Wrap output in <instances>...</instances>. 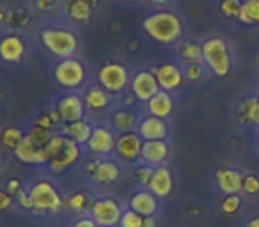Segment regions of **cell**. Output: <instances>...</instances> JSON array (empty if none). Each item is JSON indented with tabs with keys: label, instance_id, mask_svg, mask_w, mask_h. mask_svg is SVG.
<instances>
[{
	"label": "cell",
	"instance_id": "cell-25",
	"mask_svg": "<svg viewBox=\"0 0 259 227\" xmlns=\"http://www.w3.org/2000/svg\"><path fill=\"white\" fill-rule=\"evenodd\" d=\"M174 105H176L174 94L167 93V90H160L158 94H155V96L142 107V112L151 114V116H155V117H160V119H169L174 112Z\"/></svg>",
	"mask_w": 259,
	"mask_h": 227
},
{
	"label": "cell",
	"instance_id": "cell-1",
	"mask_svg": "<svg viewBox=\"0 0 259 227\" xmlns=\"http://www.w3.org/2000/svg\"><path fill=\"white\" fill-rule=\"evenodd\" d=\"M29 215L39 220H55L66 213V194L52 176H36L25 183Z\"/></svg>",
	"mask_w": 259,
	"mask_h": 227
},
{
	"label": "cell",
	"instance_id": "cell-13",
	"mask_svg": "<svg viewBox=\"0 0 259 227\" xmlns=\"http://www.w3.org/2000/svg\"><path fill=\"white\" fill-rule=\"evenodd\" d=\"M153 73L156 75V80L160 83V89L162 90H167V93H176L183 87L185 80V69H183V64L178 61H160L156 62L155 66H151Z\"/></svg>",
	"mask_w": 259,
	"mask_h": 227
},
{
	"label": "cell",
	"instance_id": "cell-20",
	"mask_svg": "<svg viewBox=\"0 0 259 227\" xmlns=\"http://www.w3.org/2000/svg\"><path fill=\"white\" fill-rule=\"evenodd\" d=\"M137 133L142 137V141H169L170 124L167 119H160V117L142 112L137 126Z\"/></svg>",
	"mask_w": 259,
	"mask_h": 227
},
{
	"label": "cell",
	"instance_id": "cell-45",
	"mask_svg": "<svg viewBox=\"0 0 259 227\" xmlns=\"http://www.w3.org/2000/svg\"><path fill=\"white\" fill-rule=\"evenodd\" d=\"M69 227H100V225L89 215H85V216H78V218H73Z\"/></svg>",
	"mask_w": 259,
	"mask_h": 227
},
{
	"label": "cell",
	"instance_id": "cell-15",
	"mask_svg": "<svg viewBox=\"0 0 259 227\" xmlns=\"http://www.w3.org/2000/svg\"><path fill=\"white\" fill-rule=\"evenodd\" d=\"M85 158V151L83 146H78L75 142L68 141L66 146L62 148V151L57 156H54L52 160H48L47 167L50 176H62V174L69 172L71 169H75L78 163H82V160Z\"/></svg>",
	"mask_w": 259,
	"mask_h": 227
},
{
	"label": "cell",
	"instance_id": "cell-14",
	"mask_svg": "<svg viewBox=\"0 0 259 227\" xmlns=\"http://www.w3.org/2000/svg\"><path fill=\"white\" fill-rule=\"evenodd\" d=\"M130 93L137 98L139 103L144 107L149 100H151L155 94H158L160 83L156 80V75L153 73L151 68H137L134 69V75L130 80Z\"/></svg>",
	"mask_w": 259,
	"mask_h": 227
},
{
	"label": "cell",
	"instance_id": "cell-34",
	"mask_svg": "<svg viewBox=\"0 0 259 227\" xmlns=\"http://www.w3.org/2000/svg\"><path fill=\"white\" fill-rule=\"evenodd\" d=\"M66 142H68V139H66L61 131H59V130L54 131V133H52V137L48 139V142L45 144V153H47L48 160H52L54 156H57L59 153L62 151V148L66 146Z\"/></svg>",
	"mask_w": 259,
	"mask_h": 227
},
{
	"label": "cell",
	"instance_id": "cell-23",
	"mask_svg": "<svg viewBox=\"0 0 259 227\" xmlns=\"http://www.w3.org/2000/svg\"><path fill=\"white\" fill-rule=\"evenodd\" d=\"M174 187H176V179H174V172L169 165H160L153 169L148 190L153 192L160 201L169 199L174 192Z\"/></svg>",
	"mask_w": 259,
	"mask_h": 227
},
{
	"label": "cell",
	"instance_id": "cell-37",
	"mask_svg": "<svg viewBox=\"0 0 259 227\" xmlns=\"http://www.w3.org/2000/svg\"><path fill=\"white\" fill-rule=\"evenodd\" d=\"M52 133H54V131L45 130V128H39V126H36V124H30L29 130H27V135H29V137L32 139L36 144L43 146V148H45V144L48 142V139L52 137Z\"/></svg>",
	"mask_w": 259,
	"mask_h": 227
},
{
	"label": "cell",
	"instance_id": "cell-42",
	"mask_svg": "<svg viewBox=\"0 0 259 227\" xmlns=\"http://www.w3.org/2000/svg\"><path fill=\"white\" fill-rule=\"evenodd\" d=\"M241 192H245L247 195H255L259 194V177L254 174H248L243 177V185H241Z\"/></svg>",
	"mask_w": 259,
	"mask_h": 227
},
{
	"label": "cell",
	"instance_id": "cell-52",
	"mask_svg": "<svg viewBox=\"0 0 259 227\" xmlns=\"http://www.w3.org/2000/svg\"><path fill=\"white\" fill-rule=\"evenodd\" d=\"M257 144H259V135H257Z\"/></svg>",
	"mask_w": 259,
	"mask_h": 227
},
{
	"label": "cell",
	"instance_id": "cell-18",
	"mask_svg": "<svg viewBox=\"0 0 259 227\" xmlns=\"http://www.w3.org/2000/svg\"><path fill=\"white\" fill-rule=\"evenodd\" d=\"M141 116H142V108L124 107V105H119L117 101V107L112 110L107 123L114 128V131L117 135L132 133V131H137Z\"/></svg>",
	"mask_w": 259,
	"mask_h": 227
},
{
	"label": "cell",
	"instance_id": "cell-32",
	"mask_svg": "<svg viewBox=\"0 0 259 227\" xmlns=\"http://www.w3.org/2000/svg\"><path fill=\"white\" fill-rule=\"evenodd\" d=\"M238 20L245 25H257L259 23V0H243L240 8Z\"/></svg>",
	"mask_w": 259,
	"mask_h": 227
},
{
	"label": "cell",
	"instance_id": "cell-27",
	"mask_svg": "<svg viewBox=\"0 0 259 227\" xmlns=\"http://www.w3.org/2000/svg\"><path fill=\"white\" fill-rule=\"evenodd\" d=\"M215 183L224 195L240 194L241 185H243V176H241L236 169L222 167V169H219L215 172Z\"/></svg>",
	"mask_w": 259,
	"mask_h": 227
},
{
	"label": "cell",
	"instance_id": "cell-11",
	"mask_svg": "<svg viewBox=\"0 0 259 227\" xmlns=\"http://www.w3.org/2000/svg\"><path fill=\"white\" fill-rule=\"evenodd\" d=\"M100 9L101 0H62V18L76 29L91 25Z\"/></svg>",
	"mask_w": 259,
	"mask_h": 227
},
{
	"label": "cell",
	"instance_id": "cell-2",
	"mask_svg": "<svg viewBox=\"0 0 259 227\" xmlns=\"http://www.w3.org/2000/svg\"><path fill=\"white\" fill-rule=\"evenodd\" d=\"M39 43L55 61L80 57L82 36L76 27L66 22H47L39 27Z\"/></svg>",
	"mask_w": 259,
	"mask_h": 227
},
{
	"label": "cell",
	"instance_id": "cell-46",
	"mask_svg": "<svg viewBox=\"0 0 259 227\" xmlns=\"http://www.w3.org/2000/svg\"><path fill=\"white\" fill-rule=\"evenodd\" d=\"M8 16H9V8L0 0V27L6 29V23H8Z\"/></svg>",
	"mask_w": 259,
	"mask_h": 227
},
{
	"label": "cell",
	"instance_id": "cell-50",
	"mask_svg": "<svg viewBox=\"0 0 259 227\" xmlns=\"http://www.w3.org/2000/svg\"><path fill=\"white\" fill-rule=\"evenodd\" d=\"M122 2H128V4H137V2H142V0H122Z\"/></svg>",
	"mask_w": 259,
	"mask_h": 227
},
{
	"label": "cell",
	"instance_id": "cell-40",
	"mask_svg": "<svg viewBox=\"0 0 259 227\" xmlns=\"http://www.w3.org/2000/svg\"><path fill=\"white\" fill-rule=\"evenodd\" d=\"M240 8H241L240 0H222V2H220V11H222V15L227 16V18H238Z\"/></svg>",
	"mask_w": 259,
	"mask_h": 227
},
{
	"label": "cell",
	"instance_id": "cell-17",
	"mask_svg": "<svg viewBox=\"0 0 259 227\" xmlns=\"http://www.w3.org/2000/svg\"><path fill=\"white\" fill-rule=\"evenodd\" d=\"M52 105L57 108L59 116H61V119H62V124L75 123V121H80V119H83V117H87L82 94L80 93L62 90L61 94L55 96V100Z\"/></svg>",
	"mask_w": 259,
	"mask_h": 227
},
{
	"label": "cell",
	"instance_id": "cell-5",
	"mask_svg": "<svg viewBox=\"0 0 259 227\" xmlns=\"http://www.w3.org/2000/svg\"><path fill=\"white\" fill-rule=\"evenodd\" d=\"M134 75V69L126 61L117 57H108L100 62L94 71V80L112 96L119 98L130 89V80Z\"/></svg>",
	"mask_w": 259,
	"mask_h": 227
},
{
	"label": "cell",
	"instance_id": "cell-4",
	"mask_svg": "<svg viewBox=\"0 0 259 227\" xmlns=\"http://www.w3.org/2000/svg\"><path fill=\"white\" fill-rule=\"evenodd\" d=\"M142 30L155 43L162 44V47H172L183 39L185 23L176 11L160 8L151 11L142 20Z\"/></svg>",
	"mask_w": 259,
	"mask_h": 227
},
{
	"label": "cell",
	"instance_id": "cell-31",
	"mask_svg": "<svg viewBox=\"0 0 259 227\" xmlns=\"http://www.w3.org/2000/svg\"><path fill=\"white\" fill-rule=\"evenodd\" d=\"M30 23V11L23 6L18 8H11L9 9V16H8V23H6V29L9 30H25Z\"/></svg>",
	"mask_w": 259,
	"mask_h": 227
},
{
	"label": "cell",
	"instance_id": "cell-21",
	"mask_svg": "<svg viewBox=\"0 0 259 227\" xmlns=\"http://www.w3.org/2000/svg\"><path fill=\"white\" fill-rule=\"evenodd\" d=\"M16 160L23 165H32V167H47L48 163V156L45 153V148L32 141V139L27 135L22 139V142L18 144V148L13 153Z\"/></svg>",
	"mask_w": 259,
	"mask_h": 227
},
{
	"label": "cell",
	"instance_id": "cell-39",
	"mask_svg": "<svg viewBox=\"0 0 259 227\" xmlns=\"http://www.w3.org/2000/svg\"><path fill=\"white\" fill-rule=\"evenodd\" d=\"M183 69H185V76L190 82H199L204 76V73L208 71L204 64H183Z\"/></svg>",
	"mask_w": 259,
	"mask_h": 227
},
{
	"label": "cell",
	"instance_id": "cell-7",
	"mask_svg": "<svg viewBox=\"0 0 259 227\" xmlns=\"http://www.w3.org/2000/svg\"><path fill=\"white\" fill-rule=\"evenodd\" d=\"M80 94L85 107V116L93 123H107L112 110L117 107V98L105 90L96 80H91Z\"/></svg>",
	"mask_w": 259,
	"mask_h": 227
},
{
	"label": "cell",
	"instance_id": "cell-28",
	"mask_svg": "<svg viewBox=\"0 0 259 227\" xmlns=\"http://www.w3.org/2000/svg\"><path fill=\"white\" fill-rule=\"evenodd\" d=\"M25 131L27 130H23L20 126L4 128V130L0 131V148H2V151L13 155L15 149L18 148V144L22 142V139L25 137Z\"/></svg>",
	"mask_w": 259,
	"mask_h": 227
},
{
	"label": "cell",
	"instance_id": "cell-19",
	"mask_svg": "<svg viewBox=\"0 0 259 227\" xmlns=\"http://www.w3.org/2000/svg\"><path fill=\"white\" fill-rule=\"evenodd\" d=\"M126 208L134 209L142 216H156L162 209V201L148 188H135L126 199Z\"/></svg>",
	"mask_w": 259,
	"mask_h": 227
},
{
	"label": "cell",
	"instance_id": "cell-3",
	"mask_svg": "<svg viewBox=\"0 0 259 227\" xmlns=\"http://www.w3.org/2000/svg\"><path fill=\"white\" fill-rule=\"evenodd\" d=\"M89 188L96 194H110L112 188L119 187L126 176L124 167L115 156H85L80 163Z\"/></svg>",
	"mask_w": 259,
	"mask_h": 227
},
{
	"label": "cell",
	"instance_id": "cell-6",
	"mask_svg": "<svg viewBox=\"0 0 259 227\" xmlns=\"http://www.w3.org/2000/svg\"><path fill=\"white\" fill-rule=\"evenodd\" d=\"M52 76L62 90H69V93H82L91 82L89 68L82 57L55 61L52 66Z\"/></svg>",
	"mask_w": 259,
	"mask_h": 227
},
{
	"label": "cell",
	"instance_id": "cell-38",
	"mask_svg": "<svg viewBox=\"0 0 259 227\" xmlns=\"http://www.w3.org/2000/svg\"><path fill=\"white\" fill-rule=\"evenodd\" d=\"M220 208H222V211L226 213V215H234V213L240 211L241 208V199L238 194H233V195H226L222 201V204H220Z\"/></svg>",
	"mask_w": 259,
	"mask_h": 227
},
{
	"label": "cell",
	"instance_id": "cell-10",
	"mask_svg": "<svg viewBox=\"0 0 259 227\" xmlns=\"http://www.w3.org/2000/svg\"><path fill=\"white\" fill-rule=\"evenodd\" d=\"M126 204L112 194H96L89 216L100 227H117Z\"/></svg>",
	"mask_w": 259,
	"mask_h": 227
},
{
	"label": "cell",
	"instance_id": "cell-16",
	"mask_svg": "<svg viewBox=\"0 0 259 227\" xmlns=\"http://www.w3.org/2000/svg\"><path fill=\"white\" fill-rule=\"evenodd\" d=\"M142 146H144V141H142V137L137 133V131L117 135L114 156L124 167L132 169V167H135V165H139V163H141Z\"/></svg>",
	"mask_w": 259,
	"mask_h": 227
},
{
	"label": "cell",
	"instance_id": "cell-47",
	"mask_svg": "<svg viewBox=\"0 0 259 227\" xmlns=\"http://www.w3.org/2000/svg\"><path fill=\"white\" fill-rule=\"evenodd\" d=\"M144 227H160V215L156 216H146Z\"/></svg>",
	"mask_w": 259,
	"mask_h": 227
},
{
	"label": "cell",
	"instance_id": "cell-43",
	"mask_svg": "<svg viewBox=\"0 0 259 227\" xmlns=\"http://www.w3.org/2000/svg\"><path fill=\"white\" fill-rule=\"evenodd\" d=\"M4 188H6V192L8 194H11L13 197H18V194L20 192L25 188V181L23 179H20L18 176H13V177H9L8 181H6V185H4Z\"/></svg>",
	"mask_w": 259,
	"mask_h": 227
},
{
	"label": "cell",
	"instance_id": "cell-44",
	"mask_svg": "<svg viewBox=\"0 0 259 227\" xmlns=\"http://www.w3.org/2000/svg\"><path fill=\"white\" fill-rule=\"evenodd\" d=\"M13 208H16V201L11 194L6 192V188H0V213H8Z\"/></svg>",
	"mask_w": 259,
	"mask_h": 227
},
{
	"label": "cell",
	"instance_id": "cell-33",
	"mask_svg": "<svg viewBox=\"0 0 259 227\" xmlns=\"http://www.w3.org/2000/svg\"><path fill=\"white\" fill-rule=\"evenodd\" d=\"M32 13L47 16H62V0H32Z\"/></svg>",
	"mask_w": 259,
	"mask_h": 227
},
{
	"label": "cell",
	"instance_id": "cell-30",
	"mask_svg": "<svg viewBox=\"0 0 259 227\" xmlns=\"http://www.w3.org/2000/svg\"><path fill=\"white\" fill-rule=\"evenodd\" d=\"M238 117L243 124L259 126V98H247L238 108Z\"/></svg>",
	"mask_w": 259,
	"mask_h": 227
},
{
	"label": "cell",
	"instance_id": "cell-12",
	"mask_svg": "<svg viewBox=\"0 0 259 227\" xmlns=\"http://www.w3.org/2000/svg\"><path fill=\"white\" fill-rule=\"evenodd\" d=\"M117 133L108 123H96L91 139L83 146L85 156H114Z\"/></svg>",
	"mask_w": 259,
	"mask_h": 227
},
{
	"label": "cell",
	"instance_id": "cell-26",
	"mask_svg": "<svg viewBox=\"0 0 259 227\" xmlns=\"http://www.w3.org/2000/svg\"><path fill=\"white\" fill-rule=\"evenodd\" d=\"M94 124L96 123H93L89 117H83V119L75 121V123L62 124V126L59 128V131H61L68 141L75 142V144H78V146H85L87 141L91 139V135H93Z\"/></svg>",
	"mask_w": 259,
	"mask_h": 227
},
{
	"label": "cell",
	"instance_id": "cell-48",
	"mask_svg": "<svg viewBox=\"0 0 259 227\" xmlns=\"http://www.w3.org/2000/svg\"><path fill=\"white\" fill-rule=\"evenodd\" d=\"M146 4H149V6H155V8H158V6H163V4H167L169 0H144Z\"/></svg>",
	"mask_w": 259,
	"mask_h": 227
},
{
	"label": "cell",
	"instance_id": "cell-51",
	"mask_svg": "<svg viewBox=\"0 0 259 227\" xmlns=\"http://www.w3.org/2000/svg\"><path fill=\"white\" fill-rule=\"evenodd\" d=\"M0 165H2V158H0Z\"/></svg>",
	"mask_w": 259,
	"mask_h": 227
},
{
	"label": "cell",
	"instance_id": "cell-8",
	"mask_svg": "<svg viewBox=\"0 0 259 227\" xmlns=\"http://www.w3.org/2000/svg\"><path fill=\"white\" fill-rule=\"evenodd\" d=\"M202 44V64L211 75L226 76L231 71V54L224 37H208Z\"/></svg>",
	"mask_w": 259,
	"mask_h": 227
},
{
	"label": "cell",
	"instance_id": "cell-9",
	"mask_svg": "<svg viewBox=\"0 0 259 227\" xmlns=\"http://www.w3.org/2000/svg\"><path fill=\"white\" fill-rule=\"evenodd\" d=\"M30 44L23 32L4 29L0 32V61L18 66L29 59Z\"/></svg>",
	"mask_w": 259,
	"mask_h": 227
},
{
	"label": "cell",
	"instance_id": "cell-29",
	"mask_svg": "<svg viewBox=\"0 0 259 227\" xmlns=\"http://www.w3.org/2000/svg\"><path fill=\"white\" fill-rule=\"evenodd\" d=\"M180 59L181 64H202V44L192 39L180 43Z\"/></svg>",
	"mask_w": 259,
	"mask_h": 227
},
{
	"label": "cell",
	"instance_id": "cell-49",
	"mask_svg": "<svg viewBox=\"0 0 259 227\" xmlns=\"http://www.w3.org/2000/svg\"><path fill=\"white\" fill-rule=\"evenodd\" d=\"M247 227H259V216H255V218H252L250 222H248Z\"/></svg>",
	"mask_w": 259,
	"mask_h": 227
},
{
	"label": "cell",
	"instance_id": "cell-41",
	"mask_svg": "<svg viewBox=\"0 0 259 227\" xmlns=\"http://www.w3.org/2000/svg\"><path fill=\"white\" fill-rule=\"evenodd\" d=\"M32 124H36V126L39 128H45V130H50V131H57V124L54 123V119L50 117V114H48V110L41 112L39 116H36V119L32 121Z\"/></svg>",
	"mask_w": 259,
	"mask_h": 227
},
{
	"label": "cell",
	"instance_id": "cell-35",
	"mask_svg": "<svg viewBox=\"0 0 259 227\" xmlns=\"http://www.w3.org/2000/svg\"><path fill=\"white\" fill-rule=\"evenodd\" d=\"M153 169L155 167H149V165H142V163H139V165L132 167V176H134V181L135 185H137V188H148L149 185V179H151V174H153Z\"/></svg>",
	"mask_w": 259,
	"mask_h": 227
},
{
	"label": "cell",
	"instance_id": "cell-24",
	"mask_svg": "<svg viewBox=\"0 0 259 227\" xmlns=\"http://www.w3.org/2000/svg\"><path fill=\"white\" fill-rule=\"evenodd\" d=\"M170 158L169 141H144L141 153V163L149 167L167 165Z\"/></svg>",
	"mask_w": 259,
	"mask_h": 227
},
{
	"label": "cell",
	"instance_id": "cell-22",
	"mask_svg": "<svg viewBox=\"0 0 259 227\" xmlns=\"http://www.w3.org/2000/svg\"><path fill=\"white\" fill-rule=\"evenodd\" d=\"M94 199H96V192L91 190L89 187L75 188L66 194V213H69L73 218L89 215Z\"/></svg>",
	"mask_w": 259,
	"mask_h": 227
},
{
	"label": "cell",
	"instance_id": "cell-36",
	"mask_svg": "<svg viewBox=\"0 0 259 227\" xmlns=\"http://www.w3.org/2000/svg\"><path fill=\"white\" fill-rule=\"evenodd\" d=\"M144 218H146V216L135 213L134 209L124 208V211H122V216H121V220H119L117 227H144Z\"/></svg>",
	"mask_w": 259,
	"mask_h": 227
}]
</instances>
